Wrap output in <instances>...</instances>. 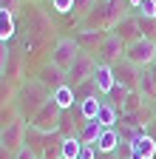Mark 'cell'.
Returning <instances> with one entry per match:
<instances>
[{"label": "cell", "instance_id": "obj_1", "mask_svg": "<svg viewBox=\"0 0 156 159\" xmlns=\"http://www.w3.org/2000/svg\"><path fill=\"white\" fill-rule=\"evenodd\" d=\"M131 14V3L128 0H102L91 9V14L82 20L77 29H88V31H111L119 20H125Z\"/></svg>", "mask_w": 156, "mask_h": 159}, {"label": "cell", "instance_id": "obj_2", "mask_svg": "<svg viewBox=\"0 0 156 159\" xmlns=\"http://www.w3.org/2000/svg\"><path fill=\"white\" fill-rule=\"evenodd\" d=\"M48 97H51L48 88H46L34 74H31V77H26L23 83L14 88V99H11V102H14L17 114H20L26 122H31V116L46 105V99H48Z\"/></svg>", "mask_w": 156, "mask_h": 159}, {"label": "cell", "instance_id": "obj_3", "mask_svg": "<svg viewBox=\"0 0 156 159\" xmlns=\"http://www.w3.org/2000/svg\"><path fill=\"white\" fill-rule=\"evenodd\" d=\"M20 17L26 20V31H29V37H31V40L48 43V40L54 37V31H57V29H54V23H51V14H48L46 3H26ZM54 40H57V37H54Z\"/></svg>", "mask_w": 156, "mask_h": 159}, {"label": "cell", "instance_id": "obj_4", "mask_svg": "<svg viewBox=\"0 0 156 159\" xmlns=\"http://www.w3.org/2000/svg\"><path fill=\"white\" fill-rule=\"evenodd\" d=\"M63 114H65V111H63V108L48 97V99H46V105L31 116V122H29V125H34L37 131H43V134H57V131H60V122H63Z\"/></svg>", "mask_w": 156, "mask_h": 159}, {"label": "cell", "instance_id": "obj_5", "mask_svg": "<svg viewBox=\"0 0 156 159\" xmlns=\"http://www.w3.org/2000/svg\"><path fill=\"white\" fill-rule=\"evenodd\" d=\"M94 71H96V57L88 54V51H80V54H77V60H74V66L65 71V85L77 88V85L88 83V80L94 77Z\"/></svg>", "mask_w": 156, "mask_h": 159}, {"label": "cell", "instance_id": "obj_6", "mask_svg": "<svg viewBox=\"0 0 156 159\" xmlns=\"http://www.w3.org/2000/svg\"><path fill=\"white\" fill-rule=\"evenodd\" d=\"M125 60H131L133 66H139V68H148L156 63V40H133V43L125 46Z\"/></svg>", "mask_w": 156, "mask_h": 159}, {"label": "cell", "instance_id": "obj_7", "mask_svg": "<svg viewBox=\"0 0 156 159\" xmlns=\"http://www.w3.org/2000/svg\"><path fill=\"white\" fill-rule=\"evenodd\" d=\"M77 54H80V46H77V40H74V37H57V40H54V46H51V57H48V60H51L57 68L68 71V68L74 66Z\"/></svg>", "mask_w": 156, "mask_h": 159}, {"label": "cell", "instance_id": "obj_8", "mask_svg": "<svg viewBox=\"0 0 156 159\" xmlns=\"http://www.w3.org/2000/svg\"><path fill=\"white\" fill-rule=\"evenodd\" d=\"M26 128H29V122H26L23 116L14 119L11 125H6L3 131H0V145L9 148L11 153H17L20 148H26Z\"/></svg>", "mask_w": 156, "mask_h": 159}, {"label": "cell", "instance_id": "obj_9", "mask_svg": "<svg viewBox=\"0 0 156 159\" xmlns=\"http://www.w3.org/2000/svg\"><path fill=\"white\" fill-rule=\"evenodd\" d=\"M94 57H96V63H102V66H114L116 60H122V57H125V43H122L116 34L108 31V37L102 40V46L96 48Z\"/></svg>", "mask_w": 156, "mask_h": 159}, {"label": "cell", "instance_id": "obj_10", "mask_svg": "<svg viewBox=\"0 0 156 159\" xmlns=\"http://www.w3.org/2000/svg\"><path fill=\"white\" fill-rule=\"evenodd\" d=\"M114 68V77H116V83H119V85H125L128 91H136V85H139V66H133L131 63V60H116V63L111 66Z\"/></svg>", "mask_w": 156, "mask_h": 159}, {"label": "cell", "instance_id": "obj_11", "mask_svg": "<svg viewBox=\"0 0 156 159\" xmlns=\"http://www.w3.org/2000/svg\"><path fill=\"white\" fill-rule=\"evenodd\" d=\"M34 77L48 88V94H54L57 88H63V85H65V71H63V68H57L51 60H46V63L34 71Z\"/></svg>", "mask_w": 156, "mask_h": 159}, {"label": "cell", "instance_id": "obj_12", "mask_svg": "<svg viewBox=\"0 0 156 159\" xmlns=\"http://www.w3.org/2000/svg\"><path fill=\"white\" fill-rule=\"evenodd\" d=\"M108 37V31H88V29H74V40L80 51H88V54H96V48L102 46V40Z\"/></svg>", "mask_w": 156, "mask_h": 159}, {"label": "cell", "instance_id": "obj_13", "mask_svg": "<svg viewBox=\"0 0 156 159\" xmlns=\"http://www.w3.org/2000/svg\"><path fill=\"white\" fill-rule=\"evenodd\" d=\"M94 83H96V88H100V94L102 97H108L114 88H116V77H114V68L111 66H102V63H96V71H94Z\"/></svg>", "mask_w": 156, "mask_h": 159}, {"label": "cell", "instance_id": "obj_14", "mask_svg": "<svg viewBox=\"0 0 156 159\" xmlns=\"http://www.w3.org/2000/svg\"><path fill=\"white\" fill-rule=\"evenodd\" d=\"M156 156V142L148 134H139L131 142V159H153Z\"/></svg>", "mask_w": 156, "mask_h": 159}, {"label": "cell", "instance_id": "obj_15", "mask_svg": "<svg viewBox=\"0 0 156 159\" xmlns=\"http://www.w3.org/2000/svg\"><path fill=\"white\" fill-rule=\"evenodd\" d=\"M111 34H116L122 40V43L128 46V43H133V40H139V29H136V17L133 14H128L125 20H119L114 29H111Z\"/></svg>", "mask_w": 156, "mask_h": 159}, {"label": "cell", "instance_id": "obj_16", "mask_svg": "<svg viewBox=\"0 0 156 159\" xmlns=\"http://www.w3.org/2000/svg\"><path fill=\"white\" fill-rule=\"evenodd\" d=\"M119 116H122V111L116 108L111 99H105V97H102V105H100V114H96V122H100L102 128H116Z\"/></svg>", "mask_w": 156, "mask_h": 159}, {"label": "cell", "instance_id": "obj_17", "mask_svg": "<svg viewBox=\"0 0 156 159\" xmlns=\"http://www.w3.org/2000/svg\"><path fill=\"white\" fill-rule=\"evenodd\" d=\"M119 134H116V128H102L100 139H96V153H116V148H119Z\"/></svg>", "mask_w": 156, "mask_h": 159}, {"label": "cell", "instance_id": "obj_18", "mask_svg": "<svg viewBox=\"0 0 156 159\" xmlns=\"http://www.w3.org/2000/svg\"><path fill=\"white\" fill-rule=\"evenodd\" d=\"M46 145H48V134H43V131H37L34 125H29V128H26V148H31L37 156L43 159Z\"/></svg>", "mask_w": 156, "mask_h": 159}, {"label": "cell", "instance_id": "obj_19", "mask_svg": "<svg viewBox=\"0 0 156 159\" xmlns=\"http://www.w3.org/2000/svg\"><path fill=\"white\" fill-rule=\"evenodd\" d=\"M17 34V17L0 9V43H11Z\"/></svg>", "mask_w": 156, "mask_h": 159}, {"label": "cell", "instance_id": "obj_20", "mask_svg": "<svg viewBox=\"0 0 156 159\" xmlns=\"http://www.w3.org/2000/svg\"><path fill=\"white\" fill-rule=\"evenodd\" d=\"M136 91L145 97V102H153V99H156V83H153V77H150L148 68L139 71V85H136Z\"/></svg>", "mask_w": 156, "mask_h": 159}, {"label": "cell", "instance_id": "obj_21", "mask_svg": "<svg viewBox=\"0 0 156 159\" xmlns=\"http://www.w3.org/2000/svg\"><path fill=\"white\" fill-rule=\"evenodd\" d=\"M100 134H102V125L96 122V119H88V122L80 128V134H77V136H80V142H82V145H96Z\"/></svg>", "mask_w": 156, "mask_h": 159}, {"label": "cell", "instance_id": "obj_22", "mask_svg": "<svg viewBox=\"0 0 156 159\" xmlns=\"http://www.w3.org/2000/svg\"><path fill=\"white\" fill-rule=\"evenodd\" d=\"M51 99L57 105H60L63 111H71L74 105H77V99H74V88L71 85H63V88H57L54 94H51Z\"/></svg>", "mask_w": 156, "mask_h": 159}, {"label": "cell", "instance_id": "obj_23", "mask_svg": "<svg viewBox=\"0 0 156 159\" xmlns=\"http://www.w3.org/2000/svg\"><path fill=\"white\" fill-rule=\"evenodd\" d=\"M145 97L139 94V91H131L128 97H125V102H122V114H139V111H145Z\"/></svg>", "mask_w": 156, "mask_h": 159}, {"label": "cell", "instance_id": "obj_24", "mask_svg": "<svg viewBox=\"0 0 156 159\" xmlns=\"http://www.w3.org/2000/svg\"><path fill=\"white\" fill-rule=\"evenodd\" d=\"M133 17H136L139 37H145V40H156V17H142V14H133Z\"/></svg>", "mask_w": 156, "mask_h": 159}, {"label": "cell", "instance_id": "obj_25", "mask_svg": "<svg viewBox=\"0 0 156 159\" xmlns=\"http://www.w3.org/2000/svg\"><path fill=\"white\" fill-rule=\"evenodd\" d=\"M48 14H60V17H71L74 11V0H43Z\"/></svg>", "mask_w": 156, "mask_h": 159}, {"label": "cell", "instance_id": "obj_26", "mask_svg": "<svg viewBox=\"0 0 156 159\" xmlns=\"http://www.w3.org/2000/svg\"><path fill=\"white\" fill-rule=\"evenodd\" d=\"M91 97H102L94 80H88V83H82V85H77V88H74V99H77V105H80L82 99H91Z\"/></svg>", "mask_w": 156, "mask_h": 159}, {"label": "cell", "instance_id": "obj_27", "mask_svg": "<svg viewBox=\"0 0 156 159\" xmlns=\"http://www.w3.org/2000/svg\"><path fill=\"white\" fill-rule=\"evenodd\" d=\"M100 105H102V97H91V99H82V102H80V114H82L85 122H88V119H96Z\"/></svg>", "mask_w": 156, "mask_h": 159}, {"label": "cell", "instance_id": "obj_28", "mask_svg": "<svg viewBox=\"0 0 156 159\" xmlns=\"http://www.w3.org/2000/svg\"><path fill=\"white\" fill-rule=\"evenodd\" d=\"M80 153H82V142H80V136L63 139V159H77Z\"/></svg>", "mask_w": 156, "mask_h": 159}, {"label": "cell", "instance_id": "obj_29", "mask_svg": "<svg viewBox=\"0 0 156 159\" xmlns=\"http://www.w3.org/2000/svg\"><path fill=\"white\" fill-rule=\"evenodd\" d=\"M128 94H131V91H128L125 85H119V83H116V88H114V91H111V94H108L105 99H111V102H114L116 108L122 111V102H125V97H128Z\"/></svg>", "mask_w": 156, "mask_h": 159}, {"label": "cell", "instance_id": "obj_30", "mask_svg": "<svg viewBox=\"0 0 156 159\" xmlns=\"http://www.w3.org/2000/svg\"><path fill=\"white\" fill-rule=\"evenodd\" d=\"M23 0H0V9L3 11H9V14H14V17H20L23 14Z\"/></svg>", "mask_w": 156, "mask_h": 159}, {"label": "cell", "instance_id": "obj_31", "mask_svg": "<svg viewBox=\"0 0 156 159\" xmlns=\"http://www.w3.org/2000/svg\"><path fill=\"white\" fill-rule=\"evenodd\" d=\"M131 14H142V17H156V0H142Z\"/></svg>", "mask_w": 156, "mask_h": 159}, {"label": "cell", "instance_id": "obj_32", "mask_svg": "<svg viewBox=\"0 0 156 159\" xmlns=\"http://www.w3.org/2000/svg\"><path fill=\"white\" fill-rule=\"evenodd\" d=\"M9 57H11V46H9V43H0V80L6 77V68H9Z\"/></svg>", "mask_w": 156, "mask_h": 159}, {"label": "cell", "instance_id": "obj_33", "mask_svg": "<svg viewBox=\"0 0 156 159\" xmlns=\"http://www.w3.org/2000/svg\"><path fill=\"white\" fill-rule=\"evenodd\" d=\"M14 159H40V156H37L31 148H20V151L14 153Z\"/></svg>", "mask_w": 156, "mask_h": 159}, {"label": "cell", "instance_id": "obj_34", "mask_svg": "<svg viewBox=\"0 0 156 159\" xmlns=\"http://www.w3.org/2000/svg\"><path fill=\"white\" fill-rule=\"evenodd\" d=\"M77 159H96V148L94 145H82V153L77 156Z\"/></svg>", "mask_w": 156, "mask_h": 159}, {"label": "cell", "instance_id": "obj_35", "mask_svg": "<svg viewBox=\"0 0 156 159\" xmlns=\"http://www.w3.org/2000/svg\"><path fill=\"white\" fill-rule=\"evenodd\" d=\"M145 134H148V136L153 139V142H156V119H153V122H148V125H145Z\"/></svg>", "mask_w": 156, "mask_h": 159}, {"label": "cell", "instance_id": "obj_36", "mask_svg": "<svg viewBox=\"0 0 156 159\" xmlns=\"http://www.w3.org/2000/svg\"><path fill=\"white\" fill-rule=\"evenodd\" d=\"M0 159H14V153H11L9 148H3V145H0Z\"/></svg>", "mask_w": 156, "mask_h": 159}, {"label": "cell", "instance_id": "obj_37", "mask_svg": "<svg viewBox=\"0 0 156 159\" xmlns=\"http://www.w3.org/2000/svg\"><path fill=\"white\" fill-rule=\"evenodd\" d=\"M96 159H119L116 153H96Z\"/></svg>", "mask_w": 156, "mask_h": 159}, {"label": "cell", "instance_id": "obj_38", "mask_svg": "<svg viewBox=\"0 0 156 159\" xmlns=\"http://www.w3.org/2000/svg\"><path fill=\"white\" fill-rule=\"evenodd\" d=\"M150 105V114H153V119H156V99H153V102H148Z\"/></svg>", "mask_w": 156, "mask_h": 159}, {"label": "cell", "instance_id": "obj_39", "mask_svg": "<svg viewBox=\"0 0 156 159\" xmlns=\"http://www.w3.org/2000/svg\"><path fill=\"white\" fill-rule=\"evenodd\" d=\"M128 3H131V11H133L136 6H139V3H142V0H128Z\"/></svg>", "mask_w": 156, "mask_h": 159}, {"label": "cell", "instance_id": "obj_40", "mask_svg": "<svg viewBox=\"0 0 156 159\" xmlns=\"http://www.w3.org/2000/svg\"><path fill=\"white\" fill-rule=\"evenodd\" d=\"M23 3H43V0H23Z\"/></svg>", "mask_w": 156, "mask_h": 159}, {"label": "cell", "instance_id": "obj_41", "mask_svg": "<svg viewBox=\"0 0 156 159\" xmlns=\"http://www.w3.org/2000/svg\"><path fill=\"white\" fill-rule=\"evenodd\" d=\"M96 3H102V0H96Z\"/></svg>", "mask_w": 156, "mask_h": 159}, {"label": "cell", "instance_id": "obj_42", "mask_svg": "<svg viewBox=\"0 0 156 159\" xmlns=\"http://www.w3.org/2000/svg\"><path fill=\"white\" fill-rule=\"evenodd\" d=\"M153 159H156V156H153Z\"/></svg>", "mask_w": 156, "mask_h": 159}]
</instances>
